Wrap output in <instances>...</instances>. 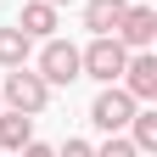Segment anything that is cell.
<instances>
[{"label":"cell","instance_id":"6da1fadb","mask_svg":"<svg viewBox=\"0 0 157 157\" xmlns=\"http://www.w3.org/2000/svg\"><path fill=\"white\" fill-rule=\"evenodd\" d=\"M129 62V45L118 34H95L84 51H78V73H90V78H101V84H118V73H124Z\"/></svg>","mask_w":157,"mask_h":157},{"label":"cell","instance_id":"7a4b0ae2","mask_svg":"<svg viewBox=\"0 0 157 157\" xmlns=\"http://www.w3.org/2000/svg\"><path fill=\"white\" fill-rule=\"evenodd\" d=\"M0 101H6L11 112L39 118V112H45V101H51V84H45L39 73H28V62H23V67H11V73H6V90H0Z\"/></svg>","mask_w":157,"mask_h":157},{"label":"cell","instance_id":"3957f363","mask_svg":"<svg viewBox=\"0 0 157 157\" xmlns=\"http://www.w3.org/2000/svg\"><path fill=\"white\" fill-rule=\"evenodd\" d=\"M135 107H140V101H135L124 84H107V90L90 101V124H95V129H107V135H124V124L135 118Z\"/></svg>","mask_w":157,"mask_h":157},{"label":"cell","instance_id":"277c9868","mask_svg":"<svg viewBox=\"0 0 157 157\" xmlns=\"http://www.w3.org/2000/svg\"><path fill=\"white\" fill-rule=\"evenodd\" d=\"M39 78L45 84H73V78H84L78 73V45H67V39H45L39 45Z\"/></svg>","mask_w":157,"mask_h":157},{"label":"cell","instance_id":"5b68a950","mask_svg":"<svg viewBox=\"0 0 157 157\" xmlns=\"http://www.w3.org/2000/svg\"><path fill=\"white\" fill-rule=\"evenodd\" d=\"M118 39H124L129 51H151V39H157V11L151 6H129L124 17H118Z\"/></svg>","mask_w":157,"mask_h":157},{"label":"cell","instance_id":"8992f818","mask_svg":"<svg viewBox=\"0 0 157 157\" xmlns=\"http://www.w3.org/2000/svg\"><path fill=\"white\" fill-rule=\"evenodd\" d=\"M118 78H124V90L135 95V101H151L157 95V56L151 51H129V62H124Z\"/></svg>","mask_w":157,"mask_h":157},{"label":"cell","instance_id":"52a82bcc","mask_svg":"<svg viewBox=\"0 0 157 157\" xmlns=\"http://www.w3.org/2000/svg\"><path fill=\"white\" fill-rule=\"evenodd\" d=\"M17 28H23L28 39H51L56 34V6H51V0H28L23 17H17Z\"/></svg>","mask_w":157,"mask_h":157},{"label":"cell","instance_id":"ba28073f","mask_svg":"<svg viewBox=\"0 0 157 157\" xmlns=\"http://www.w3.org/2000/svg\"><path fill=\"white\" fill-rule=\"evenodd\" d=\"M124 11H129V0H84V28L90 34H112Z\"/></svg>","mask_w":157,"mask_h":157},{"label":"cell","instance_id":"9c48e42d","mask_svg":"<svg viewBox=\"0 0 157 157\" xmlns=\"http://www.w3.org/2000/svg\"><path fill=\"white\" fill-rule=\"evenodd\" d=\"M34 140V118L28 112H0V146L6 151H23Z\"/></svg>","mask_w":157,"mask_h":157},{"label":"cell","instance_id":"30bf717a","mask_svg":"<svg viewBox=\"0 0 157 157\" xmlns=\"http://www.w3.org/2000/svg\"><path fill=\"white\" fill-rule=\"evenodd\" d=\"M28 56H34V39H28L23 28H17V23L0 28V67H23Z\"/></svg>","mask_w":157,"mask_h":157},{"label":"cell","instance_id":"8fae6325","mask_svg":"<svg viewBox=\"0 0 157 157\" xmlns=\"http://www.w3.org/2000/svg\"><path fill=\"white\" fill-rule=\"evenodd\" d=\"M124 129H129V140H135V151H157V112H151V107H146V112L135 107V118H129Z\"/></svg>","mask_w":157,"mask_h":157},{"label":"cell","instance_id":"7c38bea8","mask_svg":"<svg viewBox=\"0 0 157 157\" xmlns=\"http://www.w3.org/2000/svg\"><path fill=\"white\" fill-rule=\"evenodd\" d=\"M95 157H140V151H135V140H129V135H112V140L95 151Z\"/></svg>","mask_w":157,"mask_h":157},{"label":"cell","instance_id":"4fadbf2b","mask_svg":"<svg viewBox=\"0 0 157 157\" xmlns=\"http://www.w3.org/2000/svg\"><path fill=\"white\" fill-rule=\"evenodd\" d=\"M56 157H95V146H90V140H67Z\"/></svg>","mask_w":157,"mask_h":157},{"label":"cell","instance_id":"5bb4252c","mask_svg":"<svg viewBox=\"0 0 157 157\" xmlns=\"http://www.w3.org/2000/svg\"><path fill=\"white\" fill-rule=\"evenodd\" d=\"M23 157H56V151H51V146H39V140H28V146H23Z\"/></svg>","mask_w":157,"mask_h":157},{"label":"cell","instance_id":"9a60e30c","mask_svg":"<svg viewBox=\"0 0 157 157\" xmlns=\"http://www.w3.org/2000/svg\"><path fill=\"white\" fill-rule=\"evenodd\" d=\"M51 6H73V0H51Z\"/></svg>","mask_w":157,"mask_h":157}]
</instances>
